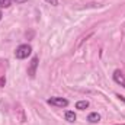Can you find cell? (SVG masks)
I'll list each match as a JSON object with an SVG mask.
<instances>
[{
	"instance_id": "obj_2",
	"label": "cell",
	"mask_w": 125,
	"mask_h": 125,
	"mask_svg": "<svg viewBox=\"0 0 125 125\" xmlns=\"http://www.w3.org/2000/svg\"><path fill=\"white\" fill-rule=\"evenodd\" d=\"M47 103L52 105V106H57V108H67L68 106V100L65 97H60V96H52L47 100Z\"/></svg>"
},
{
	"instance_id": "obj_11",
	"label": "cell",
	"mask_w": 125,
	"mask_h": 125,
	"mask_svg": "<svg viewBox=\"0 0 125 125\" xmlns=\"http://www.w3.org/2000/svg\"><path fill=\"white\" fill-rule=\"evenodd\" d=\"M4 83H6V79H4V77H1V79H0V84H1V86H4Z\"/></svg>"
},
{
	"instance_id": "obj_5",
	"label": "cell",
	"mask_w": 125,
	"mask_h": 125,
	"mask_svg": "<svg viewBox=\"0 0 125 125\" xmlns=\"http://www.w3.org/2000/svg\"><path fill=\"white\" fill-rule=\"evenodd\" d=\"M87 121H89L90 124H97V122L100 121V115H99L97 112H92V114H89Z\"/></svg>"
},
{
	"instance_id": "obj_14",
	"label": "cell",
	"mask_w": 125,
	"mask_h": 125,
	"mask_svg": "<svg viewBox=\"0 0 125 125\" xmlns=\"http://www.w3.org/2000/svg\"><path fill=\"white\" fill-rule=\"evenodd\" d=\"M122 125H125V124H122Z\"/></svg>"
},
{
	"instance_id": "obj_1",
	"label": "cell",
	"mask_w": 125,
	"mask_h": 125,
	"mask_svg": "<svg viewBox=\"0 0 125 125\" xmlns=\"http://www.w3.org/2000/svg\"><path fill=\"white\" fill-rule=\"evenodd\" d=\"M31 54H32V47L28 45V44L19 45V47L16 48V51H15V57H16L18 60H25V58H28Z\"/></svg>"
},
{
	"instance_id": "obj_12",
	"label": "cell",
	"mask_w": 125,
	"mask_h": 125,
	"mask_svg": "<svg viewBox=\"0 0 125 125\" xmlns=\"http://www.w3.org/2000/svg\"><path fill=\"white\" fill-rule=\"evenodd\" d=\"M15 1H16V3H26L28 0H15Z\"/></svg>"
},
{
	"instance_id": "obj_10",
	"label": "cell",
	"mask_w": 125,
	"mask_h": 125,
	"mask_svg": "<svg viewBox=\"0 0 125 125\" xmlns=\"http://www.w3.org/2000/svg\"><path fill=\"white\" fill-rule=\"evenodd\" d=\"M45 1L51 6H58V0H45Z\"/></svg>"
},
{
	"instance_id": "obj_9",
	"label": "cell",
	"mask_w": 125,
	"mask_h": 125,
	"mask_svg": "<svg viewBox=\"0 0 125 125\" xmlns=\"http://www.w3.org/2000/svg\"><path fill=\"white\" fill-rule=\"evenodd\" d=\"M12 1L13 0H0V9H7L12 6Z\"/></svg>"
},
{
	"instance_id": "obj_13",
	"label": "cell",
	"mask_w": 125,
	"mask_h": 125,
	"mask_svg": "<svg viewBox=\"0 0 125 125\" xmlns=\"http://www.w3.org/2000/svg\"><path fill=\"white\" fill-rule=\"evenodd\" d=\"M1 19H3V13L0 12V21H1Z\"/></svg>"
},
{
	"instance_id": "obj_3",
	"label": "cell",
	"mask_w": 125,
	"mask_h": 125,
	"mask_svg": "<svg viewBox=\"0 0 125 125\" xmlns=\"http://www.w3.org/2000/svg\"><path fill=\"white\" fill-rule=\"evenodd\" d=\"M112 77H114V82H115L116 84H119L121 87L125 89V76L121 70H115L114 74H112Z\"/></svg>"
},
{
	"instance_id": "obj_4",
	"label": "cell",
	"mask_w": 125,
	"mask_h": 125,
	"mask_svg": "<svg viewBox=\"0 0 125 125\" xmlns=\"http://www.w3.org/2000/svg\"><path fill=\"white\" fill-rule=\"evenodd\" d=\"M38 61H39V58L38 57H33L29 62V67H28V74H29V77H35V74H36V68H38Z\"/></svg>"
},
{
	"instance_id": "obj_8",
	"label": "cell",
	"mask_w": 125,
	"mask_h": 125,
	"mask_svg": "<svg viewBox=\"0 0 125 125\" xmlns=\"http://www.w3.org/2000/svg\"><path fill=\"white\" fill-rule=\"evenodd\" d=\"M64 116H65V121H68V122H74L76 121V114L73 112V111H65V114H64Z\"/></svg>"
},
{
	"instance_id": "obj_6",
	"label": "cell",
	"mask_w": 125,
	"mask_h": 125,
	"mask_svg": "<svg viewBox=\"0 0 125 125\" xmlns=\"http://www.w3.org/2000/svg\"><path fill=\"white\" fill-rule=\"evenodd\" d=\"M92 35H93V32H89L87 35H83V36H80V38H79V41H77V44L74 45V50H79V48L82 47V44H83L84 41H87V38H89V36H92Z\"/></svg>"
},
{
	"instance_id": "obj_7",
	"label": "cell",
	"mask_w": 125,
	"mask_h": 125,
	"mask_svg": "<svg viewBox=\"0 0 125 125\" xmlns=\"http://www.w3.org/2000/svg\"><path fill=\"white\" fill-rule=\"evenodd\" d=\"M87 108H89V102L87 100H79L76 103V109H79V111H84Z\"/></svg>"
}]
</instances>
